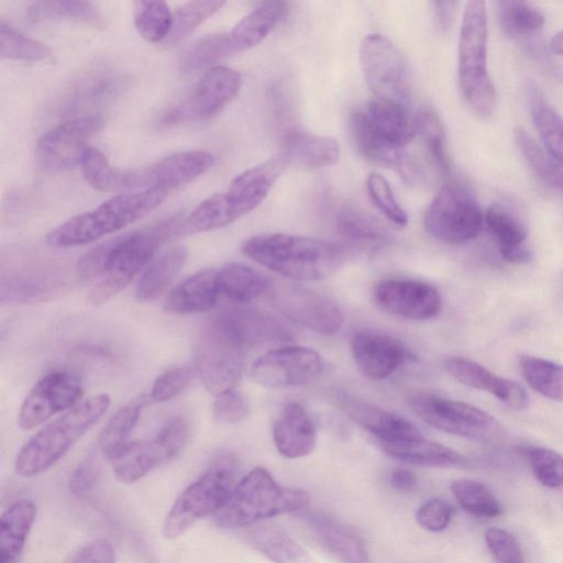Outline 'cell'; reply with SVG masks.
<instances>
[{
  "mask_svg": "<svg viewBox=\"0 0 563 563\" xmlns=\"http://www.w3.org/2000/svg\"><path fill=\"white\" fill-rule=\"evenodd\" d=\"M487 44L486 3L468 1L459 36V82L463 98L482 118L492 115L497 103L496 88L488 71Z\"/></svg>",
  "mask_w": 563,
  "mask_h": 563,
  "instance_id": "52a82bcc",
  "label": "cell"
},
{
  "mask_svg": "<svg viewBox=\"0 0 563 563\" xmlns=\"http://www.w3.org/2000/svg\"><path fill=\"white\" fill-rule=\"evenodd\" d=\"M36 514V505L31 499L18 500L3 511L0 519L1 563H14L20 556Z\"/></svg>",
  "mask_w": 563,
  "mask_h": 563,
  "instance_id": "1f68e13d",
  "label": "cell"
},
{
  "mask_svg": "<svg viewBox=\"0 0 563 563\" xmlns=\"http://www.w3.org/2000/svg\"><path fill=\"white\" fill-rule=\"evenodd\" d=\"M550 48L553 53L563 56V30L552 36L550 40Z\"/></svg>",
  "mask_w": 563,
  "mask_h": 563,
  "instance_id": "e7e4bbea",
  "label": "cell"
},
{
  "mask_svg": "<svg viewBox=\"0 0 563 563\" xmlns=\"http://www.w3.org/2000/svg\"><path fill=\"white\" fill-rule=\"evenodd\" d=\"M525 455L536 478L549 488L563 486V456L547 448L530 446Z\"/></svg>",
  "mask_w": 563,
  "mask_h": 563,
  "instance_id": "816d5d0a",
  "label": "cell"
},
{
  "mask_svg": "<svg viewBox=\"0 0 563 563\" xmlns=\"http://www.w3.org/2000/svg\"><path fill=\"white\" fill-rule=\"evenodd\" d=\"M220 294L218 269H201L169 291L164 309L179 314L205 312L216 306Z\"/></svg>",
  "mask_w": 563,
  "mask_h": 563,
  "instance_id": "83f0119b",
  "label": "cell"
},
{
  "mask_svg": "<svg viewBox=\"0 0 563 563\" xmlns=\"http://www.w3.org/2000/svg\"><path fill=\"white\" fill-rule=\"evenodd\" d=\"M350 130L363 157L391 168L404 158V148L418 133V124L408 106L376 98L351 114Z\"/></svg>",
  "mask_w": 563,
  "mask_h": 563,
  "instance_id": "3957f363",
  "label": "cell"
},
{
  "mask_svg": "<svg viewBox=\"0 0 563 563\" xmlns=\"http://www.w3.org/2000/svg\"><path fill=\"white\" fill-rule=\"evenodd\" d=\"M110 402L109 395H95L43 427L18 452L15 473L34 477L49 470L100 420Z\"/></svg>",
  "mask_w": 563,
  "mask_h": 563,
  "instance_id": "277c9868",
  "label": "cell"
},
{
  "mask_svg": "<svg viewBox=\"0 0 563 563\" xmlns=\"http://www.w3.org/2000/svg\"><path fill=\"white\" fill-rule=\"evenodd\" d=\"M317 437V428L311 416L299 402L287 404L273 426L275 446L286 459L309 455L316 446Z\"/></svg>",
  "mask_w": 563,
  "mask_h": 563,
  "instance_id": "484cf974",
  "label": "cell"
},
{
  "mask_svg": "<svg viewBox=\"0 0 563 563\" xmlns=\"http://www.w3.org/2000/svg\"><path fill=\"white\" fill-rule=\"evenodd\" d=\"M27 14L33 21L67 20L87 24H99L98 9L87 1H33L27 5Z\"/></svg>",
  "mask_w": 563,
  "mask_h": 563,
  "instance_id": "7bdbcfd3",
  "label": "cell"
},
{
  "mask_svg": "<svg viewBox=\"0 0 563 563\" xmlns=\"http://www.w3.org/2000/svg\"><path fill=\"white\" fill-rule=\"evenodd\" d=\"M161 188L119 194L93 210L77 214L46 234V243L54 247H74L88 244L117 232L142 219L157 208L168 196Z\"/></svg>",
  "mask_w": 563,
  "mask_h": 563,
  "instance_id": "8992f818",
  "label": "cell"
},
{
  "mask_svg": "<svg viewBox=\"0 0 563 563\" xmlns=\"http://www.w3.org/2000/svg\"><path fill=\"white\" fill-rule=\"evenodd\" d=\"M451 490L459 505L472 516L494 518L503 512V506L497 497L479 482L460 478L451 484Z\"/></svg>",
  "mask_w": 563,
  "mask_h": 563,
  "instance_id": "b9f144b4",
  "label": "cell"
},
{
  "mask_svg": "<svg viewBox=\"0 0 563 563\" xmlns=\"http://www.w3.org/2000/svg\"><path fill=\"white\" fill-rule=\"evenodd\" d=\"M416 117L418 133L421 134L433 163L441 173L449 174L450 166L444 146V129L440 117L428 106L421 107Z\"/></svg>",
  "mask_w": 563,
  "mask_h": 563,
  "instance_id": "681fc988",
  "label": "cell"
},
{
  "mask_svg": "<svg viewBox=\"0 0 563 563\" xmlns=\"http://www.w3.org/2000/svg\"><path fill=\"white\" fill-rule=\"evenodd\" d=\"M220 291L235 302H247L271 287L261 272L242 263H229L218 269Z\"/></svg>",
  "mask_w": 563,
  "mask_h": 563,
  "instance_id": "8d00e7d4",
  "label": "cell"
},
{
  "mask_svg": "<svg viewBox=\"0 0 563 563\" xmlns=\"http://www.w3.org/2000/svg\"><path fill=\"white\" fill-rule=\"evenodd\" d=\"M69 563H115V552L109 540L97 539L80 548Z\"/></svg>",
  "mask_w": 563,
  "mask_h": 563,
  "instance_id": "94428289",
  "label": "cell"
},
{
  "mask_svg": "<svg viewBox=\"0 0 563 563\" xmlns=\"http://www.w3.org/2000/svg\"><path fill=\"white\" fill-rule=\"evenodd\" d=\"M243 253L266 268L295 280H318L333 274L345 260L338 244L286 233L254 235Z\"/></svg>",
  "mask_w": 563,
  "mask_h": 563,
  "instance_id": "7a4b0ae2",
  "label": "cell"
},
{
  "mask_svg": "<svg viewBox=\"0 0 563 563\" xmlns=\"http://www.w3.org/2000/svg\"><path fill=\"white\" fill-rule=\"evenodd\" d=\"M380 446L388 455L411 465L452 467L466 464V460L460 453L424 439L422 434L401 441L380 443Z\"/></svg>",
  "mask_w": 563,
  "mask_h": 563,
  "instance_id": "f546056e",
  "label": "cell"
},
{
  "mask_svg": "<svg viewBox=\"0 0 563 563\" xmlns=\"http://www.w3.org/2000/svg\"><path fill=\"white\" fill-rule=\"evenodd\" d=\"M374 299L385 311L410 320H428L441 309V297L431 285L411 279H384L374 287Z\"/></svg>",
  "mask_w": 563,
  "mask_h": 563,
  "instance_id": "44dd1931",
  "label": "cell"
},
{
  "mask_svg": "<svg viewBox=\"0 0 563 563\" xmlns=\"http://www.w3.org/2000/svg\"><path fill=\"white\" fill-rule=\"evenodd\" d=\"M0 53L2 57L23 62H42L51 56V49L44 43L31 38L1 19Z\"/></svg>",
  "mask_w": 563,
  "mask_h": 563,
  "instance_id": "7dc6e473",
  "label": "cell"
},
{
  "mask_svg": "<svg viewBox=\"0 0 563 563\" xmlns=\"http://www.w3.org/2000/svg\"><path fill=\"white\" fill-rule=\"evenodd\" d=\"M291 163L283 148L269 159L238 175L228 189L201 201L184 220L187 235L223 228L256 209Z\"/></svg>",
  "mask_w": 563,
  "mask_h": 563,
  "instance_id": "6da1fadb",
  "label": "cell"
},
{
  "mask_svg": "<svg viewBox=\"0 0 563 563\" xmlns=\"http://www.w3.org/2000/svg\"><path fill=\"white\" fill-rule=\"evenodd\" d=\"M224 4V1L219 0H198L184 3L173 13L172 30L165 42L172 44L188 36Z\"/></svg>",
  "mask_w": 563,
  "mask_h": 563,
  "instance_id": "c3c4849f",
  "label": "cell"
},
{
  "mask_svg": "<svg viewBox=\"0 0 563 563\" xmlns=\"http://www.w3.org/2000/svg\"><path fill=\"white\" fill-rule=\"evenodd\" d=\"M446 372L461 384L487 391L514 410H525L529 396L519 383L497 376L484 365L472 360L452 356L444 363Z\"/></svg>",
  "mask_w": 563,
  "mask_h": 563,
  "instance_id": "603a6c76",
  "label": "cell"
},
{
  "mask_svg": "<svg viewBox=\"0 0 563 563\" xmlns=\"http://www.w3.org/2000/svg\"><path fill=\"white\" fill-rule=\"evenodd\" d=\"M284 150L291 161L295 159L308 168L333 166L340 158V145L333 136L305 130L288 132Z\"/></svg>",
  "mask_w": 563,
  "mask_h": 563,
  "instance_id": "d6a6232c",
  "label": "cell"
},
{
  "mask_svg": "<svg viewBox=\"0 0 563 563\" xmlns=\"http://www.w3.org/2000/svg\"><path fill=\"white\" fill-rule=\"evenodd\" d=\"M287 3L265 1L242 18L229 32L235 53L247 51L258 45L283 20Z\"/></svg>",
  "mask_w": 563,
  "mask_h": 563,
  "instance_id": "4dcf8cb0",
  "label": "cell"
},
{
  "mask_svg": "<svg viewBox=\"0 0 563 563\" xmlns=\"http://www.w3.org/2000/svg\"><path fill=\"white\" fill-rule=\"evenodd\" d=\"M180 221L168 218L159 223L112 239L109 263L100 279L88 294V300L101 305L118 292L147 266L158 247L173 234H177Z\"/></svg>",
  "mask_w": 563,
  "mask_h": 563,
  "instance_id": "9c48e42d",
  "label": "cell"
},
{
  "mask_svg": "<svg viewBox=\"0 0 563 563\" xmlns=\"http://www.w3.org/2000/svg\"><path fill=\"white\" fill-rule=\"evenodd\" d=\"M271 299L284 317L320 334H334L344 323L343 313L331 300L298 285L273 286Z\"/></svg>",
  "mask_w": 563,
  "mask_h": 563,
  "instance_id": "d6986e66",
  "label": "cell"
},
{
  "mask_svg": "<svg viewBox=\"0 0 563 563\" xmlns=\"http://www.w3.org/2000/svg\"><path fill=\"white\" fill-rule=\"evenodd\" d=\"M309 503L306 490L279 485L267 470L255 467L236 483L228 500L212 517L218 527L236 529L303 510Z\"/></svg>",
  "mask_w": 563,
  "mask_h": 563,
  "instance_id": "5b68a950",
  "label": "cell"
},
{
  "mask_svg": "<svg viewBox=\"0 0 563 563\" xmlns=\"http://www.w3.org/2000/svg\"><path fill=\"white\" fill-rule=\"evenodd\" d=\"M514 140L531 169L551 187L563 191V164L522 126L515 128Z\"/></svg>",
  "mask_w": 563,
  "mask_h": 563,
  "instance_id": "74e56055",
  "label": "cell"
},
{
  "mask_svg": "<svg viewBox=\"0 0 563 563\" xmlns=\"http://www.w3.org/2000/svg\"><path fill=\"white\" fill-rule=\"evenodd\" d=\"M483 224L484 213L477 200L461 183L443 185L424 216L428 232L448 244H462L475 239Z\"/></svg>",
  "mask_w": 563,
  "mask_h": 563,
  "instance_id": "30bf717a",
  "label": "cell"
},
{
  "mask_svg": "<svg viewBox=\"0 0 563 563\" xmlns=\"http://www.w3.org/2000/svg\"><path fill=\"white\" fill-rule=\"evenodd\" d=\"M319 545L341 563H372L363 538L353 528L318 512L303 515Z\"/></svg>",
  "mask_w": 563,
  "mask_h": 563,
  "instance_id": "cb8c5ba5",
  "label": "cell"
},
{
  "mask_svg": "<svg viewBox=\"0 0 563 563\" xmlns=\"http://www.w3.org/2000/svg\"><path fill=\"white\" fill-rule=\"evenodd\" d=\"M241 85L242 77L235 69L211 67L186 98L168 109L162 121L165 124H179L208 120L236 96Z\"/></svg>",
  "mask_w": 563,
  "mask_h": 563,
  "instance_id": "2e32d148",
  "label": "cell"
},
{
  "mask_svg": "<svg viewBox=\"0 0 563 563\" xmlns=\"http://www.w3.org/2000/svg\"><path fill=\"white\" fill-rule=\"evenodd\" d=\"M99 113L79 114L46 131L38 140L35 157L47 172H63L80 166L88 142L102 128Z\"/></svg>",
  "mask_w": 563,
  "mask_h": 563,
  "instance_id": "9a60e30c",
  "label": "cell"
},
{
  "mask_svg": "<svg viewBox=\"0 0 563 563\" xmlns=\"http://www.w3.org/2000/svg\"><path fill=\"white\" fill-rule=\"evenodd\" d=\"M484 222L507 262L522 264L532 258V251L527 244V229L508 209L500 205L489 206L484 213Z\"/></svg>",
  "mask_w": 563,
  "mask_h": 563,
  "instance_id": "f1b7e54d",
  "label": "cell"
},
{
  "mask_svg": "<svg viewBox=\"0 0 563 563\" xmlns=\"http://www.w3.org/2000/svg\"><path fill=\"white\" fill-rule=\"evenodd\" d=\"M497 18L501 30L512 38L531 36L544 24L542 12L533 4L520 0L497 2Z\"/></svg>",
  "mask_w": 563,
  "mask_h": 563,
  "instance_id": "ab89813d",
  "label": "cell"
},
{
  "mask_svg": "<svg viewBox=\"0 0 563 563\" xmlns=\"http://www.w3.org/2000/svg\"><path fill=\"white\" fill-rule=\"evenodd\" d=\"M212 412L217 422L233 424L249 416L250 405L242 393L230 389L216 396Z\"/></svg>",
  "mask_w": 563,
  "mask_h": 563,
  "instance_id": "9f6ffc18",
  "label": "cell"
},
{
  "mask_svg": "<svg viewBox=\"0 0 563 563\" xmlns=\"http://www.w3.org/2000/svg\"><path fill=\"white\" fill-rule=\"evenodd\" d=\"M235 53L229 32L206 35L194 43L181 56L180 68L194 71L214 65Z\"/></svg>",
  "mask_w": 563,
  "mask_h": 563,
  "instance_id": "ee69618b",
  "label": "cell"
},
{
  "mask_svg": "<svg viewBox=\"0 0 563 563\" xmlns=\"http://www.w3.org/2000/svg\"><path fill=\"white\" fill-rule=\"evenodd\" d=\"M346 415L380 443L396 442L420 435V431L407 419L357 399H344Z\"/></svg>",
  "mask_w": 563,
  "mask_h": 563,
  "instance_id": "4316f807",
  "label": "cell"
},
{
  "mask_svg": "<svg viewBox=\"0 0 563 563\" xmlns=\"http://www.w3.org/2000/svg\"><path fill=\"white\" fill-rule=\"evenodd\" d=\"M519 367L525 380L538 394L563 402V364L532 355H521Z\"/></svg>",
  "mask_w": 563,
  "mask_h": 563,
  "instance_id": "f35d334b",
  "label": "cell"
},
{
  "mask_svg": "<svg viewBox=\"0 0 563 563\" xmlns=\"http://www.w3.org/2000/svg\"><path fill=\"white\" fill-rule=\"evenodd\" d=\"M117 88V76L110 69H93L74 87L68 107L73 102L75 109H78L79 106L99 103L108 99Z\"/></svg>",
  "mask_w": 563,
  "mask_h": 563,
  "instance_id": "f907efd6",
  "label": "cell"
},
{
  "mask_svg": "<svg viewBox=\"0 0 563 563\" xmlns=\"http://www.w3.org/2000/svg\"><path fill=\"white\" fill-rule=\"evenodd\" d=\"M246 538L256 551L273 563H314L301 544L279 527H252Z\"/></svg>",
  "mask_w": 563,
  "mask_h": 563,
  "instance_id": "e575fe53",
  "label": "cell"
},
{
  "mask_svg": "<svg viewBox=\"0 0 563 563\" xmlns=\"http://www.w3.org/2000/svg\"><path fill=\"white\" fill-rule=\"evenodd\" d=\"M212 323L247 350L257 344L285 341L288 338L287 328L278 320L262 311L247 308L225 309L214 318Z\"/></svg>",
  "mask_w": 563,
  "mask_h": 563,
  "instance_id": "d4e9b609",
  "label": "cell"
},
{
  "mask_svg": "<svg viewBox=\"0 0 563 563\" xmlns=\"http://www.w3.org/2000/svg\"><path fill=\"white\" fill-rule=\"evenodd\" d=\"M238 472L239 462L232 452L217 453L173 503L162 527L164 538L176 539L196 521L213 516L234 489Z\"/></svg>",
  "mask_w": 563,
  "mask_h": 563,
  "instance_id": "ba28073f",
  "label": "cell"
},
{
  "mask_svg": "<svg viewBox=\"0 0 563 563\" xmlns=\"http://www.w3.org/2000/svg\"><path fill=\"white\" fill-rule=\"evenodd\" d=\"M100 465L95 454L86 456L73 471L68 481V489L73 495L86 494L97 482Z\"/></svg>",
  "mask_w": 563,
  "mask_h": 563,
  "instance_id": "91938a15",
  "label": "cell"
},
{
  "mask_svg": "<svg viewBox=\"0 0 563 563\" xmlns=\"http://www.w3.org/2000/svg\"><path fill=\"white\" fill-rule=\"evenodd\" d=\"M485 542L497 563H525L520 545L509 531L489 528L485 531Z\"/></svg>",
  "mask_w": 563,
  "mask_h": 563,
  "instance_id": "6f0895ef",
  "label": "cell"
},
{
  "mask_svg": "<svg viewBox=\"0 0 563 563\" xmlns=\"http://www.w3.org/2000/svg\"><path fill=\"white\" fill-rule=\"evenodd\" d=\"M214 157L201 150L169 155L147 167L129 170V189L161 188L170 192L212 167Z\"/></svg>",
  "mask_w": 563,
  "mask_h": 563,
  "instance_id": "ffe728a7",
  "label": "cell"
},
{
  "mask_svg": "<svg viewBox=\"0 0 563 563\" xmlns=\"http://www.w3.org/2000/svg\"><path fill=\"white\" fill-rule=\"evenodd\" d=\"M456 1H433L432 10L435 19V23L439 29L442 31H446L451 27L455 11H456Z\"/></svg>",
  "mask_w": 563,
  "mask_h": 563,
  "instance_id": "be15d7a7",
  "label": "cell"
},
{
  "mask_svg": "<svg viewBox=\"0 0 563 563\" xmlns=\"http://www.w3.org/2000/svg\"><path fill=\"white\" fill-rule=\"evenodd\" d=\"M454 508L450 503L432 498L421 504L416 510V521L424 530L440 532L451 522Z\"/></svg>",
  "mask_w": 563,
  "mask_h": 563,
  "instance_id": "680465c9",
  "label": "cell"
},
{
  "mask_svg": "<svg viewBox=\"0 0 563 563\" xmlns=\"http://www.w3.org/2000/svg\"><path fill=\"white\" fill-rule=\"evenodd\" d=\"M358 60L364 79L377 98L408 106L411 93L407 65L387 36H365L358 47Z\"/></svg>",
  "mask_w": 563,
  "mask_h": 563,
  "instance_id": "4fadbf2b",
  "label": "cell"
},
{
  "mask_svg": "<svg viewBox=\"0 0 563 563\" xmlns=\"http://www.w3.org/2000/svg\"><path fill=\"white\" fill-rule=\"evenodd\" d=\"M336 222L339 231L346 238L374 242L386 239V232L377 222L354 210H341Z\"/></svg>",
  "mask_w": 563,
  "mask_h": 563,
  "instance_id": "db71d44e",
  "label": "cell"
},
{
  "mask_svg": "<svg viewBox=\"0 0 563 563\" xmlns=\"http://www.w3.org/2000/svg\"><path fill=\"white\" fill-rule=\"evenodd\" d=\"M246 351L213 323L205 329L195 352V368L205 388L216 396L233 389L242 375Z\"/></svg>",
  "mask_w": 563,
  "mask_h": 563,
  "instance_id": "5bb4252c",
  "label": "cell"
},
{
  "mask_svg": "<svg viewBox=\"0 0 563 563\" xmlns=\"http://www.w3.org/2000/svg\"><path fill=\"white\" fill-rule=\"evenodd\" d=\"M367 192L380 212L395 225L405 227L408 223L406 211L398 203L387 179L378 173H372L366 178Z\"/></svg>",
  "mask_w": 563,
  "mask_h": 563,
  "instance_id": "f5cc1de1",
  "label": "cell"
},
{
  "mask_svg": "<svg viewBox=\"0 0 563 563\" xmlns=\"http://www.w3.org/2000/svg\"><path fill=\"white\" fill-rule=\"evenodd\" d=\"M187 258V249L174 246L154 260L143 271L135 289L139 302H150L159 297L172 284Z\"/></svg>",
  "mask_w": 563,
  "mask_h": 563,
  "instance_id": "d590c367",
  "label": "cell"
},
{
  "mask_svg": "<svg viewBox=\"0 0 563 563\" xmlns=\"http://www.w3.org/2000/svg\"><path fill=\"white\" fill-rule=\"evenodd\" d=\"M323 371L321 356L312 349L286 346L267 351L251 366L253 380L266 388L301 386Z\"/></svg>",
  "mask_w": 563,
  "mask_h": 563,
  "instance_id": "e0dca14e",
  "label": "cell"
},
{
  "mask_svg": "<svg viewBox=\"0 0 563 563\" xmlns=\"http://www.w3.org/2000/svg\"><path fill=\"white\" fill-rule=\"evenodd\" d=\"M80 168L88 185L103 192L129 190V170L113 167L98 150L89 147L81 159Z\"/></svg>",
  "mask_w": 563,
  "mask_h": 563,
  "instance_id": "60d3db41",
  "label": "cell"
},
{
  "mask_svg": "<svg viewBox=\"0 0 563 563\" xmlns=\"http://www.w3.org/2000/svg\"><path fill=\"white\" fill-rule=\"evenodd\" d=\"M351 351L363 375L376 380L390 376L408 357V351L398 340L377 331L356 332Z\"/></svg>",
  "mask_w": 563,
  "mask_h": 563,
  "instance_id": "7402d4cb",
  "label": "cell"
},
{
  "mask_svg": "<svg viewBox=\"0 0 563 563\" xmlns=\"http://www.w3.org/2000/svg\"><path fill=\"white\" fill-rule=\"evenodd\" d=\"M192 368L189 365H175L162 373L153 384L151 399L163 402L181 394L190 384Z\"/></svg>",
  "mask_w": 563,
  "mask_h": 563,
  "instance_id": "11a10c76",
  "label": "cell"
},
{
  "mask_svg": "<svg viewBox=\"0 0 563 563\" xmlns=\"http://www.w3.org/2000/svg\"><path fill=\"white\" fill-rule=\"evenodd\" d=\"M409 407L427 424L453 435L492 441L501 432L493 416L463 401L418 393L410 397Z\"/></svg>",
  "mask_w": 563,
  "mask_h": 563,
  "instance_id": "8fae6325",
  "label": "cell"
},
{
  "mask_svg": "<svg viewBox=\"0 0 563 563\" xmlns=\"http://www.w3.org/2000/svg\"><path fill=\"white\" fill-rule=\"evenodd\" d=\"M189 435V424L183 417L168 421L151 440L130 441L109 461L117 479L132 484L156 467L175 459Z\"/></svg>",
  "mask_w": 563,
  "mask_h": 563,
  "instance_id": "7c38bea8",
  "label": "cell"
},
{
  "mask_svg": "<svg viewBox=\"0 0 563 563\" xmlns=\"http://www.w3.org/2000/svg\"><path fill=\"white\" fill-rule=\"evenodd\" d=\"M81 379L68 371L52 372L42 377L24 398L18 415L21 429L32 430L54 415L79 404Z\"/></svg>",
  "mask_w": 563,
  "mask_h": 563,
  "instance_id": "ac0fdd59",
  "label": "cell"
},
{
  "mask_svg": "<svg viewBox=\"0 0 563 563\" xmlns=\"http://www.w3.org/2000/svg\"><path fill=\"white\" fill-rule=\"evenodd\" d=\"M141 409L142 406L136 402L125 405L112 416L101 431L98 445L108 460L130 442L129 438L139 422Z\"/></svg>",
  "mask_w": 563,
  "mask_h": 563,
  "instance_id": "bcb514c9",
  "label": "cell"
},
{
  "mask_svg": "<svg viewBox=\"0 0 563 563\" xmlns=\"http://www.w3.org/2000/svg\"><path fill=\"white\" fill-rule=\"evenodd\" d=\"M388 483L397 492L410 493L417 487L418 478L407 468H395L389 474Z\"/></svg>",
  "mask_w": 563,
  "mask_h": 563,
  "instance_id": "6125c7cd",
  "label": "cell"
},
{
  "mask_svg": "<svg viewBox=\"0 0 563 563\" xmlns=\"http://www.w3.org/2000/svg\"><path fill=\"white\" fill-rule=\"evenodd\" d=\"M134 24L140 35L148 42L165 41L173 25V13L164 1H135Z\"/></svg>",
  "mask_w": 563,
  "mask_h": 563,
  "instance_id": "f6af8a7d",
  "label": "cell"
},
{
  "mask_svg": "<svg viewBox=\"0 0 563 563\" xmlns=\"http://www.w3.org/2000/svg\"><path fill=\"white\" fill-rule=\"evenodd\" d=\"M526 99L543 146L563 164V118L534 81L527 82Z\"/></svg>",
  "mask_w": 563,
  "mask_h": 563,
  "instance_id": "836d02e7",
  "label": "cell"
}]
</instances>
